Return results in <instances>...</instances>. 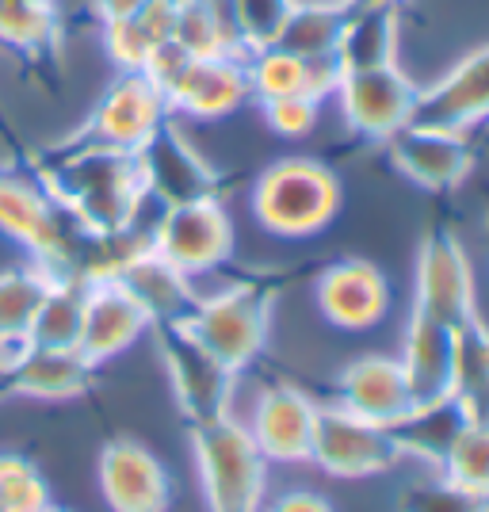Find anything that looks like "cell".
<instances>
[{
    "instance_id": "1",
    "label": "cell",
    "mask_w": 489,
    "mask_h": 512,
    "mask_svg": "<svg viewBox=\"0 0 489 512\" xmlns=\"http://www.w3.org/2000/svg\"><path fill=\"white\" fill-rule=\"evenodd\" d=\"M50 199L62 203L88 234H123L138 226L146 203L134 153L111 150L100 142H77L50 172L39 176Z\"/></svg>"
},
{
    "instance_id": "2",
    "label": "cell",
    "mask_w": 489,
    "mask_h": 512,
    "mask_svg": "<svg viewBox=\"0 0 489 512\" xmlns=\"http://www.w3.org/2000/svg\"><path fill=\"white\" fill-rule=\"evenodd\" d=\"M253 214L268 234L314 237L341 214V180L310 157L272 161L253 184Z\"/></svg>"
},
{
    "instance_id": "3",
    "label": "cell",
    "mask_w": 489,
    "mask_h": 512,
    "mask_svg": "<svg viewBox=\"0 0 489 512\" xmlns=\"http://www.w3.org/2000/svg\"><path fill=\"white\" fill-rule=\"evenodd\" d=\"M195 470L211 512H260L268 486V459L234 413L192 425Z\"/></svg>"
},
{
    "instance_id": "4",
    "label": "cell",
    "mask_w": 489,
    "mask_h": 512,
    "mask_svg": "<svg viewBox=\"0 0 489 512\" xmlns=\"http://www.w3.org/2000/svg\"><path fill=\"white\" fill-rule=\"evenodd\" d=\"M272 321V291L264 283L241 279L214 295H199L184 325L207 352H214L237 375L264 352Z\"/></svg>"
},
{
    "instance_id": "5",
    "label": "cell",
    "mask_w": 489,
    "mask_h": 512,
    "mask_svg": "<svg viewBox=\"0 0 489 512\" xmlns=\"http://www.w3.org/2000/svg\"><path fill=\"white\" fill-rule=\"evenodd\" d=\"M149 249L165 256L184 276L199 279L218 272L234 256V222L218 203V195L157 207V218L149 222Z\"/></svg>"
},
{
    "instance_id": "6",
    "label": "cell",
    "mask_w": 489,
    "mask_h": 512,
    "mask_svg": "<svg viewBox=\"0 0 489 512\" xmlns=\"http://www.w3.org/2000/svg\"><path fill=\"white\" fill-rule=\"evenodd\" d=\"M153 329H157V348H161V360H165V371H169L180 413L192 425H203V421L230 413L237 394L234 367H226L214 352H207L203 344L195 341L192 329L184 321L153 325Z\"/></svg>"
},
{
    "instance_id": "7",
    "label": "cell",
    "mask_w": 489,
    "mask_h": 512,
    "mask_svg": "<svg viewBox=\"0 0 489 512\" xmlns=\"http://www.w3.org/2000/svg\"><path fill=\"white\" fill-rule=\"evenodd\" d=\"M402 459L398 440L390 425H375L367 417H356L337 402L318 406L314 440H310V463L333 478H371L383 474Z\"/></svg>"
},
{
    "instance_id": "8",
    "label": "cell",
    "mask_w": 489,
    "mask_h": 512,
    "mask_svg": "<svg viewBox=\"0 0 489 512\" xmlns=\"http://www.w3.org/2000/svg\"><path fill=\"white\" fill-rule=\"evenodd\" d=\"M417 96H421V85L405 73L402 65L344 73L337 92H333L344 127L367 138V142H386L405 123H413Z\"/></svg>"
},
{
    "instance_id": "9",
    "label": "cell",
    "mask_w": 489,
    "mask_h": 512,
    "mask_svg": "<svg viewBox=\"0 0 489 512\" xmlns=\"http://www.w3.org/2000/svg\"><path fill=\"white\" fill-rule=\"evenodd\" d=\"M169 119L172 111L165 92L153 85L142 69H127L100 92V100L85 123V138L111 146V150L134 153Z\"/></svg>"
},
{
    "instance_id": "10",
    "label": "cell",
    "mask_w": 489,
    "mask_h": 512,
    "mask_svg": "<svg viewBox=\"0 0 489 512\" xmlns=\"http://www.w3.org/2000/svg\"><path fill=\"white\" fill-rule=\"evenodd\" d=\"M134 165H138L142 192L157 207H176V203H195V199L218 195V172L203 161L192 138L172 119L134 150Z\"/></svg>"
},
{
    "instance_id": "11",
    "label": "cell",
    "mask_w": 489,
    "mask_h": 512,
    "mask_svg": "<svg viewBox=\"0 0 489 512\" xmlns=\"http://www.w3.org/2000/svg\"><path fill=\"white\" fill-rule=\"evenodd\" d=\"M390 150L394 169L405 180H413L425 192H451L467 180L474 169V150H470V134L444 127H428V123H405L398 134H390L383 142Z\"/></svg>"
},
{
    "instance_id": "12",
    "label": "cell",
    "mask_w": 489,
    "mask_h": 512,
    "mask_svg": "<svg viewBox=\"0 0 489 512\" xmlns=\"http://www.w3.org/2000/svg\"><path fill=\"white\" fill-rule=\"evenodd\" d=\"M413 310L432 321H444L451 329L467 325L478 314L470 260L463 245L444 230L428 234L417 253V306Z\"/></svg>"
},
{
    "instance_id": "13",
    "label": "cell",
    "mask_w": 489,
    "mask_h": 512,
    "mask_svg": "<svg viewBox=\"0 0 489 512\" xmlns=\"http://www.w3.org/2000/svg\"><path fill=\"white\" fill-rule=\"evenodd\" d=\"M318 402L291 383H272L256 394L245 428L268 463H302L310 459Z\"/></svg>"
},
{
    "instance_id": "14",
    "label": "cell",
    "mask_w": 489,
    "mask_h": 512,
    "mask_svg": "<svg viewBox=\"0 0 489 512\" xmlns=\"http://www.w3.org/2000/svg\"><path fill=\"white\" fill-rule=\"evenodd\" d=\"M413 119L459 134L489 123V46L470 50L467 58H459L432 85L421 88Z\"/></svg>"
},
{
    "instance_id": "15",
    "label": "cell",
    "mask_w": 489,
    "mask_h": 512,
    "mask_svg": "<svg viewBox=\"0 0 489 512\" xmlns=\"http://www.w3.org/2000/svg\"><path fill=\"white\" fill-rule=\"evenodd\" d=\"M100 493L111 512H169V470L146 444L111 440L100 451Z\"/></svg>"
},
{
    "instance_id": "16",
    "label": "cell",
    "mask_w": 489,
    "mask_h": 512,
    "mask_svg": "<svg viewBox=\"0 0 489 512\" xmlns=\"http://www.w3.org/2000/svg\"><path fill=\"white\" fill-rule=\"evenodd\" d=\"M318 310L329 325L344 333H363L375 329L386 318L390 306V287L383 272L371 260H337L329 264L318 279Z\"/></svg>"
},
{
    "instance_id": "17",
    "label": "cell",
    "mask_w": 489,
    "mask_h": 512,
    "mask_svg": "<svg viewBox=\"0 0 489 512\" xmlns=\"http://www.w3.org/2000/svg\"><path fill=\"white\" fill-rule=\"evenodd\" d=\"M172 115H188L199 123L226 119L253 100L249 92V73H245V54L234 58H192L188 69L176 77V85L165 92Z\"/></svg>"
},
{
    "instance_id": "18",
    "label": "cell",
    "mask_w": 489,
    "mask_h": 512,
    "mask_svg": "<svg viewBox=\"0 0 489 512\" xmlns=\"http://www.w3.org/2000/svg\"><path fill=\"white\" fill-rule=\"evenodd\" d=\"M149 329L146 310L127 295L119 279H92L85 291V321H81V341L77 352L92 367L123 356L130 344Z\"/></svg>"
},
{
    "instance_id": "19",
    "label": "cell",
    "mask_w": 489,
    "mask_h": 512,
    "mask_svg": "<svg viewBox=\"0 0 489 512\" xmlns=\"http://www.w3.org/2000/svg\"><path fill=\"white\" fill-rule=\"evenodd\" d=\"M337 406L375 425H394L398 417H405V409L413 406V394L398 356L371 352L348 363L337 379Z\"/></svg>"
},
{
    "instance_id": "20",
    "label": "cell",
    "mask_w": 489,
    "mask_h": 512,
    "mask_svg": "<svg viewBox=\"0 0 489 512\" xmlns=\"http://www.w3.org/2000/svg\"><path fill=\"white\" fill-rule=\"evenodd\" d=\"M115 279L127 287L130 299L146 310L149 329L153 325H176V321H184L192 314L195 299H199L195 279L184 276L180 268H172L169 260L157 256L149 245L130 256L127 264L115 272Z\"/></svg>"
},
{
    "instance_id": "21",
    "label": "cell",
    "mask_w": 489,
    "mask_h": 512,
    "mask_svg": "<svg viewBox=\"0 0 489 512\" xmlns=\"http://www.w3.org/2000/svg\"><path fill=\"white\" fill-rule=\"evenodd\" d=\"M96 367L77 352V348H43L31 344L20 360L12 363L0 383L8 386L20 398H35V402H65L77 398L92 386Z\"/></svg>"
},
{
    "instance_id": "22",
    "label": "cell",
    "mask_w": 489,
    "mask_h": 512,
    "mask_svg": "<svg viewBox=\"0 0 489 512\" xmlns=\"http://www.w3.org/2000/svg\"><path fill=\"white\" fill-rule=\"evenodd\" d=\"M341 73L398 65L402 54V12L398 4H348L337 35Z\"/></svg>"
},
{
    "instance_id": "23",
    "label": "cell",
    "mask_w": 489,
    "mask_h": 512,
    "mask_svg": "<svg viewBox=\"0 0 489 512\" xmlns=\"http://www.w3.org/2000/svg\"><path fill=\"white\" fill-rule=\"evenodd\" d=\"M398 363H402L413 402L447 398L451 394V363H455V329L413 310L402 333Z\"/></svg>"
},
{
    "instance_id": "24",
    "label": "cell",
    "mask_w": 489,
    "mask_h": 512,
    "mask_svg": "<svg viewBox=\"0 0 489 512\" xmlns=\"http://www.w3.org/2000/svg\"><path fill=\"white\" fill-rule=\"evenodd\" d=\"M50 272L43 264L27 260L0 272V375L31 348V321L50 287Z\"/></svg>"
},
{
    "instance_id": "25",
    "label": "cell",
    "mask_w": 489,
    "mask_h": 512,
    "mask_svg": "<svg viewBox=\"0 0 489 512\" xmlns=\"http://www.w3.org/2000/svg\"><path fill=\"white\" fill-rule=\"evenodd\" d=\"M463 425H467V409L447 394V398H432V402H413L405 409V417L390 425V432H394L402 455H413L425 467L440 470Z\"/></svg>"
},
{
    "instance_id": "26",
    "label": "cell",
    "mask_w": 489,
    "mask_h": 512,
    "mask_svg": "<svg viewBox=\"0 0 489 512\" xmlns=\"http://www.w3.org/2000/svg\"><path fill=\"white\" fill-rule=\"evenodd\" d=\"M172 39L192 58H226V54L241 58L245 54L230 0H180Z\"/></svg>"
},
{
    "instance_id": "27",
    "label": "cell",
    "mask_w": 489,
    "mask_h": 512,
    "mask_svg": "<svg viewBox=\"0 0 489 512\" xmlns=\"http://www.w3.org/2000/svg\"><path fill=\"white\" fill-rule=\"evenodd\" d=\"M451 398L467 417H489V325L478 314L455 329Z\"/></svg>"
},
{
    "instance_id": "28",
    "label": "cell",
    "mask_w": 489,
    "mask_h": 512,
    "mask_svg": "<svg viewBox=\"0 0 489 512\" xmlns=\"http://www.w3.org/2000/svg\"><path fill=\"white\" fill-rule=\"evenodd\" d=\"M85 279H50L43 302L31 321V344L43 348H77L81 341V321H85Z\"/></svg>"
},
{
    "instance_id": "29",
    "label": "cell",
    "mask_w": 489,
    "mask_h": 512,
    "mask_svg": "<svg viewBox=\"0 0 489 512\" xmlns=\"http://www.w3.org/2000/svg\"><path fill=\"white\" fill-rule=\"evenodd\" d=\"M440 474L489 501V417H467V425L459 428L447 459L440 463Z\"/></svg>"
},
{
    "instance_id": "30",
    "label": "cell",
    "mask_w": 489,
    "mask_h": 512,
    "mask_svg": "<svg viewBox=\"0 0 489 512\" xmlns=\"http://www.w3.org/2000/svg\"><path fill=\"white\" fill-rule=\"evenodd\" d=\"M341 8H291L276 35V46L295 54L302 62L310 58H333L337 35H341Z\"/></svg>"
},
{
    "instance_id": "31",
    "label": "cell",
    "mask_w": 489,
    "mask_h": 512,
    "mask_svg": "<svg viewBox=\"0 0 489 512\" xmlns=\"http://www.w3.org/2000/svg\"><path fill=\"white\" fill-rule=\"evenodd\" d=\"M245 73H249V92L256 104L276 96H295V92L306 96V62L276 43L245 50Z\"/></svg>"
},
{
    "instance_id": "32",
    "label": "cell",
    "mask_w": 489,
    "mask_h": 512,
    "mask_svg": "<svg viewBox=\"0 0 489 512\" xmlns=\"http://www.w3.org/2000/svg\"><path fill=\"white\" fill-rule=\"evenodd\" d=\"M58 39V12L43 0H0V46L39 54Z\"/></svg>"
},
{
    "instance_id": "33",
    "label": "cell",
    "mask_w": 489,
    "mask_h": 512,
    "mask_svg": "<svg viewBox=\"0 0 489 512\" xmlns=\"http://www.w3.org/2000/svg\"><path fill=\"white\" fill-rule=\"evenodd\" d=\"M50 505V482L20 451H0V512H39Z\"/></svg>"
},
{
    "instance_id": "34",
    "label": "cell",
    "mask_w": 489,
    "mask_h": 512,
    "mask_svg": "<svg viewBox=\"0 0 489 512\" xmlns=\"http://www.w3.org/2000/svg\"><path fill=\"white\" fill-rule=\"evenodd\" d=\"M398 512H489V501L474 497L455 482H447L436 470L432 478L405 486L402 497H398Z\"/></svg>"
},
{
    "instance_id": "35",
    "label": "cell",
    "mask_w": 489,
    "mask_h": 512,
    "mask_svg": "<svg viewBox=\"0 0 489 512\" xmlns=\"http://www.w3.org/2000/svg\"><path fill=\"white\" fill-rule=\"evenodd\" d=\"M237 16V31L245 50L256 46H272L283 20L291 16V0H230Z\"/></svg>"
},
{
    "instance_id": "36",
    "label": "cell",
    "mask_w": 489,
    "mask_h": 512,
    "mask_svg": "<svg viewBox=\"0 0 489 512\" xmlns=\"http://www.w3.org/2000/svg\"><path fill=\"white\" fill-rule=\"evenodd\" d=\"M100 43H104V54L111 58V65H115L119 73L142 69L149 58V50H153V39L142 31V23L134 20V16L100 23Z\"/></svg>"
},
{
    "instance_id": "37",
    "label": "cell",
    "mask_w": 489,
    "mask_h": 512,
    "mask_svg": "<svg viewBox=\"0 0 489 512\" xmlns=\"http://www.w3.org/2000/svg\"><path fill=\"white\" fill-rule=\"evenodd\" d=\"M260 111H264V123L272 127V134L279 138H306L310 130L318 127V111L321 104L310 100V96H276V100H260Z\"/></svg>"
},
{
    "instance_id": "38",
    "label": "cell",
    "mask_w": 489,
    "mask_h": 512,
    "mask_svg": "<svg viewBox=\"0 0 489 512\" xmlns=\"http://www.w3.org/2000/svg\"><path fill=\"white\" fill-rule=\"evenodd\" d=\"M188 62H192V54L176 43V39H169V43H157L153 50H149L142 73H146L149 81L161 88V92H169V88L176 85V77L188 69Z\"/></svg>"
},
{
    "instance_id": "39",
    "label": "cell",
    "mask_w": 489,
    "mask_h": 512,
    "mask_svg": "<svg viewBox=\"0 0 489 512\" xmlns=\"http://www.w3.org/2000/svg\"><path fill=\"white\" fill-rule=\"evenodd\" d=\"M268 512H333V505H329L325 497H318V493L295 490V493H283V497H276V501L268 505Z\"/></svg>"
},
{
    "instance_id": "40",
    "label": "cell",
    "mask_w": 489,
    "mask_h": 512,
    "mask_svg": "<svg viewBox=\"0 0 489 512\" xmlns=\"http://www.w3.org/2000/svg\"><path fill=\"white\" fill-rule=\"evenodd\" d=\"M142 4H146V0H92V8H96V20H100V23L127 20V16H134Z\"/></svg>"
},
{
    "instance_id": "41",
    "label": "cell",
    "mask_w": 489,
    "mask_h": 512,
    "mask_svg": "<svg viewBox=\"0 0 489 512\" xmlns=\"http://www.w3.org/2000/svg\"><path fill=\"white\" fill-rule=\"evenodd\" d=\"M291 8H348V0H291Z\"/></svg>"
},
{
    "instance_id": "42",
    "label": "cell",
    "mask_w": 489,
    "mask_h": 512,
    "mask_svg": "<svg viewBox=\"0 0 489 512\" xmlns=\"http://www.w3.org/2000/svg\"><path fill=\"white\" fill-rule=\"evenodd\" d=\"M348 4H402V0H348Z\"/></svg>"
},
{
    "instance_id": "43",
    "label": "cell",
    "mask_w": 489,
    "mask_h": 512,
    "mask_svg": "<svg viewBox=\"0 0 489 512\" xmlns=\"http://www.w3.org/2000/svg\"><path fill=\"white\" fill-rule=\"evenodd\" d=\"M39 512H73V509H62V505H54V501H50V505H43Z\"/></svg>"
},
{
    "instance_id": "44",
    "label": "cell",
    "mask_w": 489,
    "mask_h": 512,
    "mask_svg": "<svg viewBox=\"0 0 489 512\" xmlns=\"http://www.w3.org/2000/svg\"><path fill=\"white\" fill-rule=\"evenodd\" d=\"M43 4H54V0H43Z\"/></svg>"
},
{
    "instance_id": "45",
    "label": "cell",
    "mask_w": 489,
    "mask_h": 512,
    "mask_svg": "<svg viewBox=\"0 0 489 512\" xmlns=\"http://www.w3.org/2000/svg\"><path fill=\"white\" fill-rule=\"evenodd\" d=\"M172 4H180V0H172Z\"/></svg>"
}]
</instances>
